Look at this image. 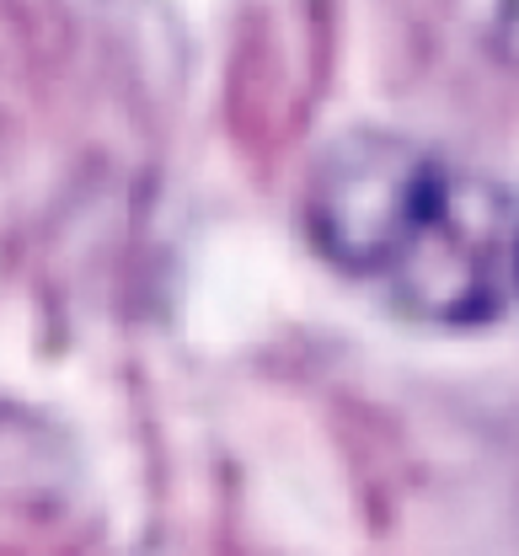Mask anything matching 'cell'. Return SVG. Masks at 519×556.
I'll use <instances>...</instances> for the list:
<instances>
[{
    "label": "cell",
    "mask_w": 519,
    "mask_h": 556,
    "mask_svg": "<svg viewBox=\"0 0 519 556\" xmlns=\"http://www.w3.org/2000/svg\"><path fill=\"white\" fill-rule=\"evenodd\" d=\"M305 230L407 321L488 327L519 305V199L418 139H338L311 172Z\"/></svg>",
    "instance_id": "6da1fadb"
},
{
    "label": "cell",
    "mask_w": 519,
    "mask_h": 556,
    "mask_svg": "<svg viewBox=\"0 0 519 556\" xmlns=\"http://www.w3.org/2000/svg\"><path fill=\"white\" fill-rule=\"evenodd\" d=\"M445 5L493 60L519 70V0H445Z\"/></svg>",
    "instance_id": "7a4b0ae2"
}]
</instances>
